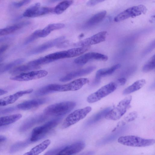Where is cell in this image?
Here are the masks:
<instances>
[{
  "label": "cell",
  "mask_w": 155,
  "mask_h": 155,
  "mask_svg": "<svg viewBox=\"0 0 155 155\" xmlns=\"http://www.w3.org/2000/svg\"><path fill=\"white\" fill-rule=\"evenodd\" d=\"M76 105L74 101L62 102L48 106L45 109L44 113L46 115L62 116L69 112Z\"/></svg>",
  "instance_id": "obj_1"
},
{
  "label": "cell",
  "mask_w": 155,
  "mask_h": 155,
  "mask_svg": "<svg viewBox=\"0 0 155 155\" xmlns=\"http://www.w3.org/2000/svg\"><path fill=\"white\" fill-rule=\"evenodd\" d=\"M61 119L60 117L55 118L42 126L35 128L31 132L30 139L31 141L35 142L44 138L58 125Z\"/></svg>",
  "instance_id": "obj_2"
},
{
  "label": "cell",
  "mask_w": 155,
  "mask_h": 155,
  "mask_svg": "<svg viewBox=\"0 0 155 155\" xmlns=\"http://www.w3.org/2000/svg\"><path fill=\"white\" fill-rule=\"evenodd\" d=\"M119 143L125 146L132 147H143L153 145L154 139H146L134 135L121 136L118 139Z\"/></svg>",
  "instance_id": "obj_3"
},
{
  "label": "cell",
  "mask_w": 155,
  "mask_h": 155,
  "mask_svg": "<svg viewBox=\"0 0 155 155\" xmlns=\"http://www.w3.org/2000/svg\"><path fill=\"white\" fill-rule=\"evenodd\" d=\"M132 99L131 95L126 97L115 107L112 108L105 115V118L112 120H117L120 118L126 112Z\"/></svg>",
  "instance_id": "obj_4"
},
{
  "label": "cell",
  "mask_w": 155,
  "mask_h": 155,
  "mask_svg": "<svg viewBox=\"0 0 155 155\" xmlns=\"http://www.w3.org/2000/svg\"><path fill=\"white\" fill-rule=\"evenodd\" d=\"M91 110V107L87 106L74 110L69 114L64 120L61 128H66L76 123L84 118Z\"/></svg>",
  "instance_id": "obj_5"
},
{
  "label": "cell",
  "mask_w": 155,
  "mask_h": 155,
  "mask_svg": "<svg viewBox=\"0 0 155 155\" xmlns=\"http://www.w3.org/2000/svg\"><path fill=\"white\" fill-rule=\"evenodd\" d=\"M117 87V85L115 83L110 82L90 95L87 98V101L90 103L97 102L114 92Z\"/></svg>",
  "instance_id": "obj_6"
},
{
  "label": "cell",
  "mask_w": 155,
  "mask_h": 155,
  "mask_svg": "<svg viewBox=\"0 0 155 155\" xmlns=\"http://www.w3.org/2000/svg\"><path fill=\"white\" fill-rule=\"evenodd\" d=\"M147 9L143 5H139L130 7L120 12L114 18V21L120 22L129 18H133L139 16L142 14H145Z\"/></svg>",
  "instance_id": "obj_7"
},
{
  "label": "cell",
  "mask_w": 155,
  "mask_h": 155,
  "mask_svg": "<svg viewBox=\"0 0 155 155\" xmlns=\"http://www.w3.org/2000/svg\"><path fill=\"white\" fill-rule=\"evenodd\" d=\"M89 82V80L87 78H80L64 84H53V89L54 91H76L81 89L83 85Z\"/></svg>",
  "instance_id": "obj_8"
},
{
  "label": "cell",
  "mask_w": 155,
  "mask_h": 155,
  "mask_svg": "<svg viewBox=\"0 0 155 155\" xmlns=\"http://www.w3.org/2000/svg\"><path fill=\"white\" fill-rule=\"evenodd\" d=\"M48 72L45 70L32 71L23 72L10 78L12 80L18 81H27L42 78L48 74Z\"/></svg>",
  "instance_id": "obj_9"
},
{
  "label": "cell",
  "mask_w": 155,
  "mask_h": 155,
  "mask_svg": "<svg viewBox=\"0 0 155 155\" xmlns=\"http://www.w3.org/2000/svg\"><path fill=\"white\" fill-rule=\"evenodd\" d=\"M107 33L106 31L99 32L93 36L85 38L74 44L76 47L90 46L104 41Z\"/></svg>",
  "instance_id": "obj_10"
},
{
  "label": "cell",
  "mask_w": 155,
  "mask_h": 155,
  "mask_svg": "<svg viewBox=\"0 0 155 155\" xmlns=\"http://www.w3.org/2000/svg\"><path fill=\"white\" fill-rule=\"evenodd\" d=\"M108 59V57L104 54L97 52H90L77 58L74 60V62L78 64L82 65L91 60H96L105 61Z\"/></svg>",
  "instance_id": "obj_11"
},
{
  "label": "cell",
  "mask_w": 155,
  "mask_h": 155,
  "mask_svg": "<svg viewBox=\"0 0 155 155\" xmlns=\"http://www.w3.org/2000/svg\"><path fill=\"white\" fill-rule=\"evenodd\" d=\"M40 4L37 3L26 9L23 14L24 17H35L48 14L49 9L48 7H40Z\"/></svg>",
  "instance_id": "obj_12"
},
{
  "label": "cell",
  "mask_w": 155,
  "mask_h": 155,
  "mask_svg": "<svg viewBox=\"0 0 155 155\" xmlns=\"http://www.w3.org/2000/svg\"><path fill=\"white\" fill-rule=\"evenodd\" d=\"M85 147V143L80 141L63 147L58 155H73L82 150Z\"/></svg>",
  "instance_id": "obj_13"
},
{
  "label": "cell",
  "mask_w": 155,
  "mask_h": 155,
  "mask_svg": "<svg viewBox=\"0 0 155 155\" xmlns=\"http://www.w3.org/2000/svg\"><path fill=\"white\" fill-rule=\"evenodd\" d=\"M96 68L95 66H90L71 72L61 78L60 81L61 82H65L79 77L87 75L92 72Z\"/></svg>",
  "instance_id": "obj_14"
},
{
  "label": "cell",
  "mask_w": 155,
  "mask_h": 155,
  "mask_svg": "<svg viewBox=\"0 0 155 155\" xmlns=\"http://www.w3.org/2000/svg\"><path fill=\"white\" fill-rule=\"evenodd\" d=\"M64 39V36H61L46 42L42 45L36 47L30 51L28 53L29 54H34L40 53L45 50L58 45Z\"/></svg>",
  "instance_id": "obj_15"
},
{
  "label": "cell",
  "mask_w": 155,
  "mask_h": 155,
  "mask_svg": "<svg viewBox=\"0 0 155 155\" xmlns=\"http://www.w3.org/2000/svg\"><path fill=\"white\" fill-rule=\"evenodd\" d=\"M47 118L46 115L40 114L31 117L25 121L20 128V131L24 132L26 131L36 124L41 123Z\"/></svg>",
  "instance_id": "obj_16"
},
{
  "label": "cell",
  "mask_w": 155,
  "mask_h": 155,
  "mask_svg": "<svg viewBox=\"0 0 155 155\" xmlns=\"http://www.w3.org/2000/svg\"><path fill=\"white\" fill-rule=\"evenodd\" d=\"M33 91V89H32L20 91L13 94L4 97L0 99V106L12 104L23 95L31 93Z\"/></svg>",
  "instance_id": "obj_17"
},
{
  "label": "cell",
  "mask_w": 155,
  "mask_h": 155,
  "mask_svg": "<svg viewBox=\"0 0 155 155\" xmlns=\"http://www.w3.org/2000/svg\"><path fill=\"white\" fill-rule=\"evenodd\" d=\"M48 99L45 98L28 100L18 104L17 107L21 110H28L45 104Z\"/></svg>",
  "instance_id": "obj_18"
},
{
  "label": "cell",
  "mask_w": 155,
  "mask_h": 155,
  "mask_svg": "<svg viewBox=\"0 0 155 155\" xmlns=\"http://www.w3.org/2000/svg\"><path fill=\"white\" fill-rule=\"evenodd\" d=\"M30 23V21H25L0 29V37L12 33Z\"/></svg>",
  "instance_id": "obj_19"
},
{
  "label": "cell",
  "mask_w": 155,
  "mask_h": 155,
  "mask_svg": "<svg viewBox=\"0 0 155 155\" xmlns=\"http://www.w3.org/2000/svg\"><path fill=\"white\" fill-rule=\"evenodd\" d=\"M106 13L105 11H103L95 14L86 21L84 27L85 28H88L97 25L103 19Z\"/></svg>",
  "instance_id": "obj_20"
},
{
  "label": "cell",
  "mask_w": 155,
  "mask_h": 155,
  "mask_svg": "<svg viewBox=\"0 0 155 155\" xmlns=\"http://www.w3.org/2000/svg\"><path fill=\"white\" fill-rule=\"evenodd\" d=\"M51 143L50 140L47 139L38 145L33 148L29 151L25 153L24 155H37L44 151Z\"/></svg>",
  "instance_id": "obj_21"
},
{
  "label": "cell",
  "mask_w": 155,
  "mask_h": 155,
  "mask_svg": "<svg viewBox=\"0 0 155 155\" xmlns=\"http://www.w3.org/2000/svg\"><path fill=\"white\" fill-rule=\"evenodd\" d=\"M120 64H115L111 67L101 69L98 70L96 74L95 78L101 79L102 77L110 75L121 67Z\"/></svg>",
  "instance_id": "obj_22"
},
{
  "label": "cell",
  "mask_w": 155,
  "mask_h": 155,
  "mask_svg": "<svg viewBox=\"0 0 155 155\" xmlns=\"http://www.w3.org/2000/svg\"><path fill=\"white\" fill-rule=\"evenodd\" d=\"M65 27L63 23H54L48 25L42 30H41L39 37L44 38L48 36L54 30L62 28Z\"/></svg>",
  "instance_id": "obj_23"
},
{
  "label": "cell",
  "mask_w": 155,
  "mask_h": 155,
  "mask_svg": "<svg viewBox=\"0 0 155 155\" xmlns=\"http://www.w3.org/2000/svg\"><path fill=\"white\" fill-rule=\"evenodd\" d=\"M112 108L111 107H106L98 112L91 117L87 121V125H91L101 120Z\"/></svg>",
  "instance_id": "obj_24"
},
{
  "label": "cell",
  "mask_w": 155,
  "mask_h": 155,
  "mask_svg": "<svg viewBox=\"0 0 155 155\" xmlns=\"http://www.w3.org/2000/svg\"><path fill=\"white\" fill-rule=\"evenodd\" d=\"M146 80L141 79L137 80L126 88L123 91L124 95H127L136 91L142 87L146 84Z\"/></svg>",
  "instance_id": "obj_25"
},
{
  "label": "cell",
  "mask_w": 155,
  "mask_h": 155,
  "mask_svg": "<svg viewBox=\"0 0 155 155\" xmlns=\"http://www.w3.org/2000/svg\"><path fill=\"white\" fill-rule=\"evenodd\" d=\"M45 57L53 61L61 59L72 58L70 49L67 50L56 52L47 55Z\"/></svg>",
  "instance_id": "obj_26"
},
{
  "label": "cell",
  "mask_w": 155,
  "mask_h": 155,
  "mask_svg": "<svg viewBox=\"0 0 155 155\" xmlns=\"http://www.w3.org/2000/svg\"><path fill=\"white\" fill-rule=\"evenodd\" d=\"M22 117L21 114H16L0 117V127L12 124Z\"/></svg>",
  "instance_id": "obj_27"
},
{
  "label": "cell",
  "mask_w": 155,
  "mask_h": 155,
  "mask_svg": "<svg viewBox=\"0 0 155 155\" xmlns=\"http://www.w3.org/2000/svg\"><path fill=\"white\" fill-rule=\"evenodd\" d=\"M126 128L124 127H122L116 133L100 140L97 143V145L100 146L106 144L114 141L118 137L121 133L123 132L124 130H125Z\"/></svg>",
  "instance_id": "obj_28"
},
{
  "label": "cell",
  "mask_w": 155,
  "mask_h": 155,
  "mask_svg": "<svg viewBox=\"0 0 155 155\" xmlns=\"http://www.w3.org/2000/svg\"><path fill=\"white\" fill-rule=\"evenodd\" d=\"M73 3L72 0L63 1L59 3L54 9V12L56 14H60L63 13Z\"/></svg>",
  "instance_id": "obj_29"
},
{
  "label": "cell",
  "mask_w": 155,
  "mask_h": 155,
  "mask_svg": "<svg viewBox=\"0 0 155 155\" xmlns=\"http://www.w3.org/2000/svg\"><path fill=\"white\" fill-rule=\"evenodd\" d=\"M53 61V60L49 59L45 56L30 61L27 64L35 69H37L39 68L40 65L48 63Z\"/></svg>",
  "instance_id": "obj_30"
},
{
  "label": "cell",
  "mask_w": 155,
  "mask_h": 155,
  "mask_svg": "<svg viewBox=\"0 0 155 155\" xmlns=\"http://www.w3.org/2000/svg\"><path fill=\"white\" fill-rule=\"evenodd\" d=\"M31 142L29 140L17 142L11 146L10 152L13 153L18 151L26 147Z\"/></svg>",
  "instance_id": "obj_31"
},
{
  "label": "cell",
  "mask_w": 155,
  "mask_h": 155,
  "mask_svg": "<svg viewBox=\"0 0 155 155\" xmlns=\"http://www.w3.org/2000/svg\"><path fill=\"white\" fill-rule=\"evenodd\" d=\"M24 61L23 58H20L9 63L0 67V74L6 71L15 66L22 63Z\"/></svg>",
  "instance_id": "obj_32"
},
{
  "label": "cell",
  "mask_w": 155,
  "mask_h": 155,
  "mask_svg": "<svg viewBox=\"0 0 155 155\" xmlns=\"http://www.w3.org/2000/svg\"><path fill=\"white\" fill-rule=\"evenodd\" d=\"M54 92L52 88V84L43 87L36 91L34 94L35 96H43Z\"/></svg>",
  "instance_id": "obj_33"
},
{
  "label": "cell",
  "mask_w": 155,
  "mask_h": 155,
  "mask_svg": "<svg viewBox=\"0 0 155 155\" xmlns=\"http://www.w3.org/2000/svg\"><path fill=\"white\" fill-rule=\"evenodd\" d=\"M155 68V55H154L144 65L142 70L144 72H147L153 70Z\"/></svg>",
  "instance_id": "obj_34"
},
{
  "label": "cell",
  "mask_w": 155,
  "mask_h": 155,
  "mask_svg": "<svg viewBox=\"0 0 155 155\" xmlns=\"http://www.w3.org/2000/svg\"><path fill=\"white\" fill-rule=\"evenodd\" d=\"M41 30H37L29 35L25 40L24 44L27 45L33 42L39 37Z\"/></svg>",
  "instance_id": "obj_35"
},
{
  "label": "cell",
  "mask_w": 155,
  "mask_h": 155,
  "mask_svg": "<svg viewBox=\"0 0 155 155\" xmlns=\"http://www.w3.org/2000/svg\"><path fill=\"white\" fill-rule=\"evenodd\" d=\"M137 116V114L136 111H132L129 113L124 118V122L122 124H123L124 123L129 122L134 120Z\"/></svg>",
  "instance_id": "obj_36"
},
{
  "label": "cell",
  "mask_w": 155,
  "mask_h": 155,
  "mask_svg": "<svg viewBox=\"0 0 155 155\" xmlns=\"http://www.w3.org/2000/svg\"><path fill=\"white\" fill-rule=\"evenodd\" d=\"M31 0H21L17 2H14L13 5L17 8L20 7L29 3Z\"/></svg>",
  "instance_id": "obj_37"
},
{
  "label": "cell",
  "mask_w": 155,
  "mask_h": 155,
  "mask_svg": "<svg viewBox=\"0 0 155 155\" xmlns=\"http://www.w3.org/2000/svg\"><path fill=\"white\" fill-rule=\"evenodd\" d=\"M63 147L53 149L47 152L45 155H58L59 152L62 148Z\"/></svg>",
  "instance_id": "obj_38"
},
{
  "label": "cell",
  "mask_w": 155,
  "mask_h": 155,
  "mask_svg": "<svg viewBox=\"0 0 155 155\" xmlns=\"http://www.w3.org/2000/svg\"><path fill=\"white\" fill-rule=\"evenodd\" d=\"M104 0H89L87 2V4L89 6H93Z\"/></svg>",
  "instance_id": "obj_39"
},
{
  "label": "cell",
  "mask_w": 155,
  "mask_h": 155,
  "mask_svg": "<svg viewBox=\"0 0 155 155\" xmlns=\"http://www.w3.org/2000/svg\"><path fill=\"white\" fill-rule=\"evenodd\" d=\"M15 109V107H8L2 111L1 113L2 114H5L10 112L14 111Z\"/></svg>",
  "instance_id": "obj_40"
},
{
  "label": "cell",
  "mask_w": 155,
  "mask_h": 155,
  "mask_svg": "<svg viewBox=\"0 0 155 155\" xmlns=\"http://www.w3.org/2000/svg\"><path fill=\"white\" fill-rule=\"evenodd\" d=\"M8 45H3L0 46V54L5 52L8 48Z\"/></svg>",
  "instance_id": "obj_41"
},
{
  "label": "cell",
  "mask_w": 155,
  "mask_h": 155,
  "mask_svg": "<svg viewBox=\"0 0 155 155\" xmlns=\"http://www.w3.org/2000/svg\"><path fill=\"white\" fill-rule=\"evenodd\" d=\"M118 81L121 85H124L126 83L127 80L124 78H122L118 79Z\"/></svg>",
  "instance_id": "obj_42"
},
{
  "label": "cell",
  "mask_w": 155,
  "mask_h": 155,
  "mask_svg": "<svg viewBox=\"0 0 155 155\" xmlns=\"http://www.w3.org/2000/svg\"><path fill=\"white\" fill-rule=\"evenodd\" d=\"M6 139V138L4 136L0 135V143L3 142Z\"/></svg>",
  "instance_id": "obj_43"
},
{
  "label": "cell",
  "mask_w": 155,
  "mask_h": 155,
  "mask_svg": "<svg viewBox=\"0 0 155 155\" xmlns=\"http://www.w3.org/2000/svg\"><path fill=\"white\" fill-rule=\"evenodd\" d=\"M7 91L3 89H0V96L2 95L6 94Z\"/></svg>",
  "instance_id": "obj_44"
},
{
  "label": "cell",
  "mask_w": 155,
  "mask_h": 155,
  "mask_svg": "<svg viewBox=\"0 0 155 155\" xmlns=\"http://www.w3.org/2000/svg\"><path fill=\"white\" fill-rule=\"evenodd\" d=\"M60 0H49L50 2H54Z\"/></svg>",
  "instance_id": "obj_45"
}]
</instances>
